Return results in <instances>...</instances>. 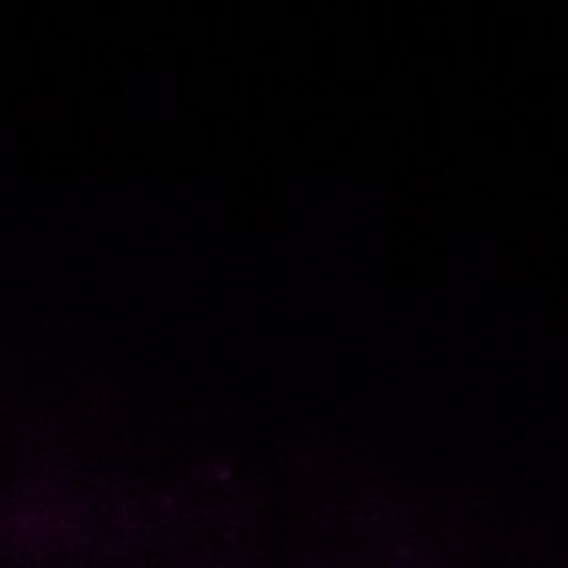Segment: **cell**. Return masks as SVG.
Returning a JSON list of instances; mask_svg holds the SVG:
<instances>
[{"mask_svg":"<svg viewBox=\"0 0 568 568\" xmlns=\"http://www.w3.org/2000/svg\"><path fill=\"white\" fill-rule=\"evenodd\" d=\"M528 68H538V48L531 41L511 44V81H518Z\"/></svg>","mask_w":568,"mask_h":568,"instance_id":"cell-1","label":"cell"},{"mask_svg":"<svg viewBox=\"0 0 568 568\" xmlns=\"http://www.w3.org/2000/svg\"><path fill=\"white\" fill-rule=\"evenodd\" d=\"M545 31H548V21H545V14H535V18H531V44H535V48L548 41V34H545Z\"/></svg>","mask_w":568,"mask_h":568,"instance_id":"cell-2","label":"cell"},{"mask_svg":"<svg viewBox=\"0 0 568 568\" xmlns=\"http://www.w3.org/2000/svg\"><path fill=\"white\" fill-rule=\"evenodd\" d=\"M498 41V18H485V44L491 48Z\"/></svg>","mask_w":568,"mask_h":568,"instance_id":"cell-3","label":"cell"}]
</instances>
